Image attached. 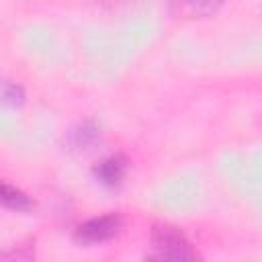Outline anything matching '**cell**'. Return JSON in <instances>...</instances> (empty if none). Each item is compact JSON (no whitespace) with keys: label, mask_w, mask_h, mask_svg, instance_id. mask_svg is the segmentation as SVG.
I'll return each mask as SVG.
<instances>
[{"label":"cell","mask_w":262,"mask_h":262,"mask_svg":"<svg viewBox=\"0 0 262 262\" xmlns=\"http://www.w3.org/2000/svg\"><path fill=\"white\" fill-rule=\"evenodd\" d=\"M151 254L149 258L158 260H194L196 252L192 250V244L186 239V235L170 225V223H156L151 227Z\"/></svg>","instance_id":"obj_1"},{"label":"cell","mask_w":262,"mask_h":262,"mask_svg":"<svg viewBox=\"0 0 262 262\" xmlns=\"http://www.w3.org/2000/svg\"><path fill=\"white\" fill-rule=\"evenodd\" d=\"M123 227V219L119 213H106V215H98L92 217L88 221H84L82 225H78L76 229V239L80 244L86 246H94V244H102L113 239Z\"/></svg>","instance_id":"obj_2"},{"label":"cell","mask_w":262,"mask_h":262,"mask_svg":"<svg viewBox=\"0 0 262 262\" xmlns=\"http://www.w3.org/2000/svg\"><path fill=\"white\" fill-rule=\"evenodd\" d=\"M225 0H168V8L176 18H209L219 12Z\"/></svg>","instance_id":"obj_3"},{"label":"cell","mask_w":262,"mask_h":262,"mask_svg":"<svg viewBox=\"0 0 262 262\" xmlns=\"http://www.w3.org/2000/svg\"><path fill=\"white\" fill-rule=\"evenodd\" d=\"M127 172V160L123 156H111L106 160H102L96 168H94V176L100 184L104 186H115L121 182V178Z\"/></svg>","instance_id":"obj_4"},{"label":"cell","mask_w":262,"mask_h":262,"mask_svg":"<svg viewBox=\"0 0 262 262\" xmlns=\"http://www.w3.org/2000/svg\"><path fill=\"white\" fill-rule=\"evenodd\" d=\"M100 137V131L94 123H84L80 125L78 129H74L68 137V145L70 149H76V151H84V149H90Z\"/></svg>","instance_id":"obj_5"},{"label":"cell","mask_w":262,"mask_h":262,"mask_svg":"<svg viewBox=\"0 0 262 262\" xmlns=\"http://www.w3.org/2000/svg\"><path fill=\"white\" fill-rule=\"evenodd\" d=\"M2 205L12 211H31L33 209V201L23 190H18L16 186H10L8 182L2 184Z\"/></svg>","instance_id":"obj_6"},{"label":"cell","mask_w":262,"mask_h":262,"mask_svg":"<svg viewBox=\"0 0 262 262\" xmlns=\"http://www.w3.org/2000/svg\"><path fill=\"white\" fill-rule=\"evenodd\" d=\"M2 98L10 106H20L23 100H25V94H23V88L20 86H16L12 82H4V86H2Z\"/></svg>","instance_id":"obj_7"}]
</instances>
